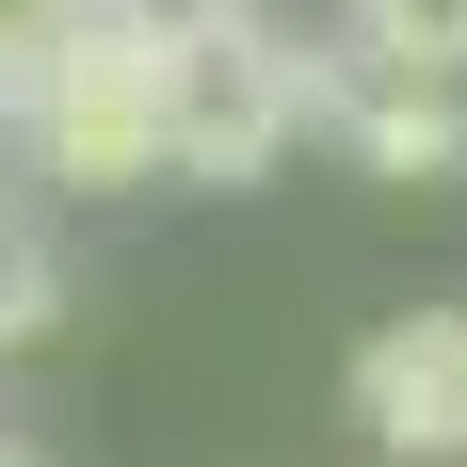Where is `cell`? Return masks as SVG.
<instances>
[{"label":"cell","mask_w":467,"mask_h":467,"mask_svg":"<svg viewBox=\"0 0 467 467\" xmlns=\"http://www.w3.org/2000/svg\"><path fill=\"white\" fill-rule=\"evenodd\" d=\"M81 16H97V0H0V130L33 113V81L65 65V33H81Z\"/></svg>","instance_id":"52a82bcc"},{"label":"cell","mask_w":467,"mask_h":467,"mask_svg":"<svg viewBox=\"0 0 467 467\" xmlns=\"http://www.w3.org/2000/svg\"><path fill=\"white\" fill-rule=\"evenodd\" d=\"M323 145L387 193H451L467 178V81H403V65L323 48Z\"/></svg>","instance_id":"277c9868"},{"label":"cell","mask_w":467,"mask_h":467,"mask_svg":"<svg viewBox=\"0 0 467 467\" xmlns=\"http://www.w3.org/2000/svg\"><path fill=\"white\" fill-rule=\"evenodd\" d=\"M338 403H355V435H371L387 467H467V290L387 306V323L355 338Z\"/></svg>","instance_id":"3957f363"},{"label":"cell","mask_w":467,"mask_h":467,"mask_svg":"<svg viewBox=\"0 0 467 467\" xmlns=\"http://www.w3.org/2000/svg\"><path fill=\"white\" fill-rule=\"evenodd\" d=\"M65 306H81L65 242L33 226V193H0V371H16V355H48V338H65Z\"/></svg>","instance_id":"5b68a950"},{"label":"cell","mask_w":467,"mask_h":467,"mask_svg":"<svg viewBox=\"0 0 467 467\" xmlns=\"http://www.w3.org/2000/svg\"><path fill=\"white\" fill-rule=\"evenodd\" d=\"M290 145H323V48L275 16H210L161 48V178L178 193H258Z\"/></svg>","instance_id":"6da1fadb"},{"label":"cell","mask_w":467,"mask_h":467,"mask_svg":"<svg viewBox=\"0 0 467 467\" xmlns=\"http://www.w3.org/2000/svg\"><path fill=\"white\" fill-rule=\"evenodd\" d=\"M97 16H130V33L178 48V33H210V16H258V0H97Z\"/></svg>","instance_id":"ba28073f"},{"label":"cell","mask_w":467,"mask_h":467,"mask_svg":"<svg viewBox=\"0 0 467 467\" xmlns=\"http://www.w3.org/2000/svg\"><path fill=\"white\" fill-rule=\"evenodd\" d=\"M16 178H33V193H81V210L161 193V33L81 16L65 65L33 81V113H16Z\"/></svg>","instance_id":"7a4b0ae2"},{"label":"cell","mask_w":467,"mask_h":467,"mask_svg":"<svg viewBox=\"0 0 467 467\" xmlns=\"http://www.w3.org/2000/svg\"><path fill=\"white\" fill-rule=\"evenodd\" d=\"M0 467H48V451H16V435H0Z\"/></svg>","instance_id":"9c48e42d"},{"label":"cell","mask_w":467,"mask_h":467,"mask_svg":"<svg viewBox=\"0 0 467 467\" xmlns=\"http://www.w3.org/2000/svg\"><path fill=\"white\" fill-rule=\"evenodd\" d=\"M338 48L403 81H467V0H338Z\"/></svg>","instance_id":"8992f818"}]
</instances>
